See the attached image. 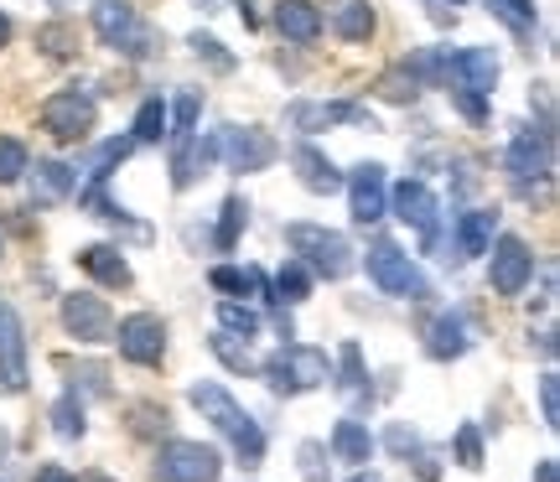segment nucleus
I'll return each instance as SVG.
<instances>
[{"label":"nucleus","mask_w":560,"mask_h":482,"mask_svg":"<svg viewBox=\"0 0 560 482\" xmlns=\"http://www.w3.org/2000/svg\"><path fill=\"white\" fill-rule=\"evenodd\" d=\"M493 249V260H488V285L499 291V296H520L529 275H535V255H529V244L520 234H503L499 244H488Z\"/></svg>","instance_id":"obj_10"},{"label":"nucleus","mask_w":560,"mask_h":482,"mask_svg":"<svg viewBox=\"0 0 560 482\" xmlns=\"http://www.w3.org/2000/svg\"><path fill=\"white\" fill-rule=\"evenodd\" d=\"M446 5H462V0H446Z\"/></svg>","instance_id":"obj_50"},{"label":"nucleus","mask_w":560,"mask_h":482,"mask_svg":"<svg viewBox=\"0 0 560 482\" xmlns=\"http://www.w3.org/2000/svg\"><path fill=\"white\" fill-rule=\"evenodd\" d=\"M457 462L472 467V472L482 467V436H478V425H462V431H457Z\"/></svg>","instance_id":"obj_41"},{"label":"nucleus","mask_w":560,"mask_h":482,"mask_svg":"<svg viewBox=\"0 0 560 482\" xmlns=\"http://www.w3.org/2000/svg\"><path fill=\"white\" fill-rule=\"evenodd\" d=\"M265 384L276 395H301V389H317V384H332V363L322 348H306V342H280L276 353L260 363Z\"/></svg>","instance_id":"obj_2"},{"label":"nucleus","mask_w":560,"mask_h":482,"mask_svg":"<svg viewBox=\"0 0 560 482\" xmlns=\"http://www.w3.org/2000/svg\"><path fill=\"white\" fill-rule=\"evenodd\" d=\"M213 136H219V161H229V172H240V177H255L280 161L276 136H265L260 125H223Z\"/></svg>","instance_id":"obj_6"},{"label":"nucleus","mask_w":560,"mask_h":482,"mask_svg":"<svg viewBox=\"0 0 560 482\" xmlns=\"http://www.w3.org/2000/svg\"><path fill=\"white\" fill-rule=\"evenodd\" d=\"M58 317H62V332L79 342H104L115 332V317H109V306H104L94 291H68L58 306Z\"/></svg>","instance_id":"obj_12"},{"label":"nucleus","mask_w":560,"mask_h":482,"mask_svg":"<svg viewBox=\"0 0 560 482\" xmlns=\"http://www.w3.org/2000/svg\"><path fill=\"white\" fill-rule=\"evenodd\" d=\"M550 125H524L514 130V141H509V177L520 181L524 192H529V181H545L550 177Z\"/></svg>","instance_id":"obj_9"},{"label":"nucleus","mask_w":560,"mask_h":482,"mask_svg":"<svg viewBox=\"0 0 560 482\" xmlns=\"http://www.w3.org/2000/svg\"><path fill=\"white\" fill-rule=\"evenodd\" d=\"M187 47H192V52H198V58L208 62L213 73H234V58H229V47H223L219 37H208V32H192V37H187Z\"/></svg>","instance_id":"obj_39"},{"label":"nucleus","mask_w":560,"mask_h":482,"mask_svg":"<svg viewBox=\"0 0 560 482\" xmlns=\"http://www.w3.org/2000/svg\"><path fill=\"white\" fill-rule=\"evenodd\" d=\"M89 482H109V478H89Z\"/></svg>","instance_id":"obj_49"},{"label":"nucleus","mask_w":560,"mask_h":482,"mask_svg":"<svg viewBox=\"0 0 560 482\" xmlns=\"http://www.w3.org/2000/svg\"><path fill=\"white\" fill-rule=\"evenodd\" d=\"M156 478L161 482H219L223 478L219 446H208V442H161Z\"/></svg>","instance_id":"obj_7"},{"label":"nucleus","mask_w":560,"mask_h":482,"mask_svg":"<svg viewBox=\"0 0 560 482\" xmlns=\"http://www.w3.org/2000/svg\"><path fill=\"white\" fill-rule=\"evenodd\" d=\"M130 141H136V145H161V141H166V99H145V104H140L136 125H130Z\"/></svg>","instance_id":"obj_30"},{"label":"nucleus","mask_w":560,"mask_h":482,"mask_svg":"<svg viewBox=\"0 0 560 482\" xmlns=\"http://www.w3.org/2000/svg\"><path fill=\"white\" fill-rule=\"evenodd\" d=\"M322 11H327L322 21H327L342 42H369L374 37V5H369V0H327Z\"/></svg>","instance_id":"obj_19"},{"label":"nucleus","mask_w":560,"mask_h":482,"mask_svg":"<svg viewBox=\"0 0 560 482\" xmlns=\"http://www.w3.org/2000/svg\"><path fill=\"white\" fill-rule=\"evenodd\" d=\"M219 321H223V332H234V338H255V332H260V311H255V306H240L234 296L219 302Z\"/></svg>","instance_id":"obj_35"},{"label":"nucleus","mask_w":560,"mask_h":482,"mask_svg":"<svg viewBox=\"0 0 560 482\" xmlns=\"http://www.w3.org/2000/svg\"><path fill=\"white\" fill-rule=\"evenodd\" d=\"M285 244L296 249V260L306 264L312 275H322V281H348V275H353V249H348V239L332 234V228H322V223H291V228H285Z\"/></svg>","instance_id":"obj_3"},{"label":"nucleus","mask_w":560,"mask_h":482,"mask_svg":"<svg viewBox=\"0 0 560 482\" xmlns=\"http://www.w3.org/2000/svg\"><path fill=\"white\" fill-rule=\"evenodd\" d=\"M244 223H249V202H244L240 192H234V198H223V208H219V228H213V249H219V255H229V249L240 244Z\"/></svg>","instance_id":"obj_27"},{"label":"nucleus","mask_w":560,"mask_h":482,"mask_svg":"<svg viewBox=\"0 0 560 482\" xmlns=\"http://www.w3.org/2000/svg\"><path fill=\"white\" fill-rule=\"evenodd\" d=\"M26 166H32V156H26V145L16 141V136H0V187H11V181L26 177Z\"/></svg>","instance_id":"obj_38"},{"label":"nucleus","mask_w":560,"mask_h":482,"mask_svg":"<svg viewBox=\"0 0 560 482\" xmlns=\"http://www.w3.org/2000/svg\"><path fill=\"white\" fill-rule=\"evenodd\" d=\"M363 125L369 120V109H359V104H291V125H296L301 136H317V130H327V125Z\"/></svg>","instance_id":"obj_22"},{"label":"nucleus","mask_w":560,"mask_h":482,"mask_svg":"<svg viewBox=\"0 0 560 482\" xmlns=\"http://www.w3.org/2000/svg\"><path fill=\"white\" fill-rule=\"evenodd\" d=\"M369 281L380 285V291H389V296H416L420 291V270H416V260L405 255L395 239H380L374 249H369Z\"/></svg>","instance_id":"obj_11"},{"label":"nucleus","mask_w":560,"mask_h":482,"mask_svg":"<svg viewBox=\"0 0 560 482\" xmlns=\"http://www.w3.org/2000/svg\"><path fill=\"white\" fill-rule=\"evenodd\" d=\"M255 275H260V270L219 264V270H208V285H213V291H223V296H234V302H244V291H255Z\"/></svg>","instance_id":"obj_34"},{"label":"nucleus","mask_w":560,"mask_h":482,"mask_svg":"<svg viewBox=\"0 0 560 482\" xmlns=\"http://www.w3.org/2000/svg\"><path fill=\"white\" fill-rule=\"evenodd\" d=\"M389 202H395V219L410 223V228H420V234H425V244L441 239V202H436V192H431L425 181H416V177L400 181Z\"/></svg>","instance_id":"obj_14"},{"label":"nucleus","mask_w":560,"mask_h":482,"mask_svg":"<svg viewBox=\"0 0 560 482\" xmlns=\"http://www.w3.org/2000/svg\"><path fill=\"white\" fill-rule=\"evenodd\" d=\"M94 120H100V99H94L89 89H79V83L58 89L52 99L42 104V130L58 145H83L89 130H94Z\"/></svg>","instance_id":"obj_4"},{"label":"nucleus","mask_w":560,"mask_h":482,"mask_svg":"<svg viewBox=\"0 0 560 482\" xmlns=\"http://www.w3.org/2000/svg\"><path fill=\"white\" fill-rule=\"evenodd\" d=\"M452 104L462 109V120H467V125H488V99H482V94H472V89L452 83Z\"/></svg>","instance_id":"obj_40"},{"label":"nucleus","mask_w":560,"mask_h":482,"mask_svg":"<svg viewBox=\"0 0 560 482\" xmlns=\"http://www.w3.org/2000/svg\"><path fill=\"white\" fill-rule=\"evenodd\" d=\"M348 208H353V223H359V228H369V223L384 219V208H389V187H384L380 161L353 166V177H348Z\"/></svg>","instance_id":"obj_13"},{"label":"nucleus","mask_w":560,"mask_h":482,"mask_svg":"<svg viewBox=\"0 0 560 482\" xmlns=\"http://www.w3.org/2000/svg\"><path fill=\"white\" fill-rule=\"evenodd\" d=\"M0 379L5 389H26V327L11 306H0Z\"/></svg>","instance_id":"obj_18"},{"label":"nucleus","mask_w":560,"mask_h":482,"mask_svg":"<svg viewBox=\"0 0 560 482\" xmlns=\"http://www.w3.org/2000/svg\"><path fill=\"white\" fill-rule=\"evenodd\" d=\"M26 181H32V208H58V202L73 198V187H79V166L42 156L37 172L26 166Z\"/></svg>","instance_id":"obj_16"},{"label":"nucleus","mask_w":560,"mask_h":482,"mask_svg":"<svg viewBox=\"0 0 560 482\" xmlns=\"http://www.w3.org/2000/svg\"><path fill=\"white\" fill-rule=\"evenodd\" d=\"M353 482H380V478H374V472H359V478H353Z\"/></svg>","instance_id":"obj_48"},{"label":"nucleus","mask_w":560,"mask_h":482,"mask_svg":"<svg viewBox=\"0 0 560 482\" xmlns=\"http://www.w3.org/2000/svg\"><path fill=\"white\" fill-rule=\"evenodd\" d=\"M493 219H499V213H488V208L462 213V219H457V239H452L457 260H482V255H488V244H493Z\"/></svg>","instance_id":"obj_23"},{"label":"nucleus","mask_w":560,"mask_h":482,"mask_svg":"<svg viewBox=\"0 0 560 482\" xmlns=\"http://www.w3.org/2000/svg\"><path fill=\"white\" fill-rule=\"evenodd\" d=\"M332 451H338L342 462L363 467L369 457H374V436H369V425H359V421H338V425H332Z\"/></svg>","instance_id":"obj_26"},{"label":"nucleus","mask_w":560,"mask_h":482,"mask_svg":"<svg viewBox=\"0 0 560 482\" xmlns=\"http://www.w3.org/2000/svg\"><path fill=\"white\" fill-rule=\"evenodd\" d=\"M94 32H100L104 47H115L125 58H151V47H156V32L140 21V11L130 0H94Z\"/></svg>","instance_id":"obj_5"},{"label":"nucleus","mask_w":560,"mask_h":482,"mask_svg":"<svg viewBox=\"0 0 560 482\" xmlns=\"http://www.w3.org/2000/svg\"><path fill=\"white\" fill-rule=\"evenodd\" d=\"M291 166H296L301 187H306V192H317V198H327V192H338V187H342V172L332 166V156H327L317 141H296V145H291Z\"/></svg>","instance_id":"obj_17"},{"label":"nucleus","mask_w":560,"mask_h":482,"mask_svg":"<svg viewBox=\"0 0 560 482\" xmlns=\"http://www.w3.org/2000/svg\"><path fill=\"white\" fill-rule=\"evenodd\" d=\"M0 255H5V239H0Z\"/></svg>","instance_id":"obj_51"},{"label":"nucleus","mask_w":560,"mask_h":482,"mask_svg":"<svg viewBox=\"0 0 560 482\" xmlns=\"http://www.w3.org/2000/svg\"><path fill=\"white\" fill-rule=\"evenodd\" d=\"M540 482H556V462H540Z\"/></svg>","instance_id":"obj_47"},{"label":"nucleus","mask_w":560,"mask_h":482,"mask_svg":"<svg viewBox=\"0 0 560 482\" xmlns=\"http://www.w3.org/2000/svg\"><path fill=\"white\" fill-rule=\"evenodd\" d=\"M384 446H389L395 457H416V451H420V436L410 431V425H389V436H384Z\"/></svg>","instance_id":"obj_43"},{"label":"nucleus","mask_w":560,"mask_h":482,"mask_svg":"<svg viewBox=\"0 0 560 482\" xmlns=\"http://www.w3.org/2000/svg\"><path fill=\"white\" fill-rule=\"evenodd\" d=\"M187 400L198 404L202 415H208V421H213L223 436L234 442V451H240L244 467H260L265 462V431H260V421H255V415H249V410H244V404L234 400L223 384L198 379L192 389H187Z\"/></svg>","instance_id":"obj_1"},{"label":"nucleus","mask_w":560,"mask_h":482,"mask_svg":"<svg viewBox=\"0 0 560 482\" xmlns=\"http://www.w3.org/2000/svg\"><path fill=\"white\" fill-rule=\"evenodd\" d=\"M109 338L120 348V358L140 363V368H156V363L166 358V321H161L156 311H130Z\"/></svg>","instance_id":"obj_8"},{"label":"nucleus","mask_w":560,"mask_h":482,"mask_svg":"<svg viewBox=\"0 0 560 482\" xmlns=\"http://www.w3.org/2000/svg\"><path fill=\"white\" fill-rule=\"evenodd\" d=\"M416 89H420V79H416V68H410V62L389 68V73L380 79V94L389 104H410V99H416Z\"/></svg>","instance_id":"obj_36"},{"label":"nucleus","mask_w":560,"mask_h":482,"mask_svg":"<svg viewBox=\"0 0 560 482\" xmlns=\"http://www.w3.org/2000/svg\"><path fill=\"white\" fill-rule=\"evenodd\" d=\"M89 415H83V400H79V389H68V395H58V404H52V431H58L62 442H79L83 431H89Z\"/></svg>","instance_id":"obj_31"},{"label":"nucleus","mask_w":560,"mask_h":482,"mask_svg":"<svg viewBox=\"0 0 560 482\" xmlns=\"http://www.w3.org/2000/svg\"><path fill=\"white\" fill-rule=\"evenodd\" d=\"M208 348H213V358H219L223 368H234V374H260V363H255V353H249V338L213 332V338H208Z\"/></svg>","instance_id":"obj_28"},{"label":"nucleus","mask_w":560,"mask_h":482,"mask_svg":"<svg viewBox=\"0 0 560 482\" xmlns=\"http://www.w3.org/2000/svg\"><path fill=\"white\" fill-rule=\"evenodd\" d=\"M306 296H312V270L301 260H285V270L276 275V302L296 306V302H306Z\"/></svg>","instance_id":"obj_33"},{"label":"nucleus","mask_w":560,"mask_h":482,"mask_svg":"<svg viewBox=\"0 0 560 482\" xmlns=\"http://www.w3.org/2000/svg\"><path fill=\"white\" fill-rule=\"evenodd\" d=\"M488 11H493V21H503L514 37H535V26H540L535 0H488Z\"/></svg>","instance_id":"obj_29"},{"label":"nucleus","mask_w":560,"mask_h":482,"mask_svg":"<svg viewBox=\"0 0 560 482\" xmlns=\"http://www.w3.org/2000/svg\"><path fill=\"white\" fill-rule=\"evenodd\" d=\"M363 384H369V374H363L359 342H342V353H338V389H348V395H363Z\"/></svg>","instance_id":"obj_37"},{"label":"nucleus","mask_w":560,"mask_h":482,"mask_svg":"<svg viewBox=\"0 0 560 482\" xmlns=\"http://www.w3.org/2000/svg\"><path fill=\"white\" fill-rule=\"evenodd\" d=\"M425 353L441 363L467 353V321H462V311H441V317L425 327Z\"/></svg>","instance_id":"obj_24"},{"label":"nucleus","mask_w":560,"mask_h":482,"mask_svg":"<svg viewBox=\"0 0 560 482\" xmlns=\"http://www.w3.org/2000/svg\"><path fill=\"white\" fill-rule=\"evenodd\" d=\"M79 270L94 275L100 285H115V291L130 285V264H125L120 244H89V249H79Z\"/></svg>","instance_id":"obj_20"},{"label":"nucleus","mask_w":560,"mask_h":482,"mask_svg":"<svg viewBox=\"0 0 560 482\" xmlns=\"http://www.w3.org/2000/svg\"><path fill=\"white\" fill-rule=\"evenodd\" d=\"M446 83H462L472 94H493L499 89V58L488 47H462V52H446Z\"/></svg>","instance_id":"obj_15"},{"label":"nucleus","mask_w":560,"mask_h":482,"mask_svg":"<svg viewBox=\"0 0 560 482\" xmlns=\"http://www.w3.org/2000/svg\"><path fill=\"white\" fill-rule=\"evenodd\" d=\"M301 472H306V482H317V478H322V446H317V442L301 446Z\"/></svg>","instance_id":"obj_44"},{"label":"nucleus","mask_w":560,"mask_h":482,"mask_svg":"<svg viewBox=\"0 0 560 482\" xmlns=\"http://www.w3.org/2000/svg\"><path fill=\"white\" fill-rule=\"evenodd\" d=\"M32 482H73V472L68 467H58V462H47V467H37V478Z\"/></svg>","instance_id":"obj_45"},{"label":"nucleus","mask_w":560,"mask_h":482,"mask_svg":"<svg viewBox=\"0 0 560 482\" xmlns=\"http://www.w3.org/2000/svg\"><path fill=\"white\" fill-rule=\"evenodd\" d=\"M276 32L285 42H317L322 37V11L312 0H276Z\"/></svg>","instance_id":"obj_21"},{"label":"nucleus","mask_w":560,"mask_h":482,"mask_svg":"<svg viewBox=\"0 0 560 482\" xmlns=\"http://www.w3.org/2000/svg\"><path fill=\"white\" fill-rule=\"evenodd\" d=\"M5 42H11V16L0 11V47H5Z\"/></svg>","instance_id":"obj_46"},{"label":"nucleus","mask_w":560,"mask_h":482,"mask_svg":"<svg viewBox=\"0 0 560 482\" xmlns=\"http://www.w3.org/2000/svg\"><path fill=\"white\" fill-rule=\"evenodd\" d=\"M79 202H83V213H94L100 223H115V228H130L136 239H151V228H140L136 213H125L120 202H109V192H104V187H83Z\"/></svg>","instance_id":"obj_25"},{"label":"nucleus","mask_w":560,"mask_h":482,"mask_svg":"<svg viewBox=\"0 0 560 482\" xmlns=\"http://www.w3.org/2000/svg\"><path fill=\"white\" fill-rule=\"evenodd\" d=\"M556 374L540 379V415H545V431H560V389H556Z\"/></svg>","instance_id":"obj_42"},{"label":"nucleus","mask_w":560,"mask_h":482,"mask_svg":"<svg viewBox=\"0 0 560 482\" xmlns=\"http://www.w3.org/2000/svg\"><path fill=\"white\" fill-rule=\"evenodd\" d=\"M37 52H47V58H79V32L68 21H47V26H37Z\"/></svg>","instance_id":"obj_32"}]
</instances>
